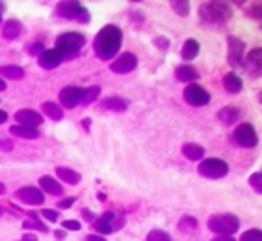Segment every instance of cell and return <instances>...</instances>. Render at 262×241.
I'll return each instance as SVG.
<instances>
[{"label":"cell","mask_w":262,"mask_h":241,"mask_svg":"<svg viewBox=\"0 0 262 241\" xmlns=\"http://www.w3.org/2000/svg\"><path fill=\"white\" fill-rule=\"evenodd\" d=\"M239 225V218L233 214H215L208 219V229L215 234H233Z\"/></svg>","instance_id":"obj_4"},{"label":"cell","mask_w":262,"mask_h":241,"mask_svg":"<svg viewBox=\"0 0 262 241\" xmlns=\"http://www.w3.org/2000/svg\"><path fill=\"white\" fill-rule=\"evenodd\" d=\"M61 62H63L61 54H59L56 49H45V51L40 54V58H38L40 67L41 69H47V70H52V69H56V67H59Z\"/></svg>","instance_id":"obj_15"},{"label":"cell","mask_w":262,"mask_h":241,"mask_svg":"<svg viewBox=\"0 0 262 241\" xmlns=\"http://www.w3.org/2000/svg\"><path fill=\"white\" fill-rule=\"evenodd\" d=\"M84 45V36L79 33H63L56 38V51L61 54V58H72L81 51Z\"/></svg>","instance_id":"obj_3"},{"label":"cell","mask_w":262,"mask_h":241,"mask_svg":"<svg viewBox=\"0 0 262 241\" xmlns=\"http://www.w3.org/2000/svg\"><path fill=\"white\" fill-rule=\"evenodd\" d=\"M172 4V9H174V13H178L180 16H187L190 11V4L187 2V0H176V2H171Z\"/></svg>","instance_id":"obj_30"},{"label":"cell","mask_w":262,"mask_h":241,"mask_svg":"<svg viewBox=\"0 0 262 241\" xmlns=\"http://www.w3.org/2000/svg\"><path fill=\"white\" fill-rule=\"evenodd\" d=\"M20 33H22V24L18 20H8L2 27V36L6 40H15L20 36Z\"/></svg>","instance_id":"obj_17"},{"label":"cell","mask_w":262,"mask_h":241,"mask_svg":"<svg viewBox=\"0 0 262 241\" xmlns=\"http://www.w3.org/2000/svg\"><path fill=\"white\" fill-rule=\"evenodd\" d=\"M178 227H180V230H183V232H190V230L198 227V222L194 216H183Z\"/></svg>","instance_id":"obj_31"},{"label":"cell","mask_w":262,"mask_h":241,"mask_svg":"<svg viewBox=\"0 0 262 241\" xmlns=\"http://www.w3.org/2000/svg\"><path fill=\"white\" fill-rule=\"evenodd\" d=\"M40 187L43 191H47V193H51V194H61L63 193L61 186H59V184L56 182L52 176H41V178H40Z\"/></svg>","instance_id":"obj_27"},{"label":"cell","mask_w":262,"mask_h":241,"mask_svg":"<svg viewBox=\"0 0 262 241\" xmlns=\"http://www.w3.org/2000/svg\"><path fill=\"white\" fill-rule=\"evenodd\" d=\"M102 108L106 110H113V112H124L127 108V101L120 97H106L102 101Z\"/></svg>","instance_id":"obj_25"},{"label":"cell","mask_w":262,"mask_h":241,"mask_svg":"<svg viewBox=\"0 0 262 241\" xmlns=\"http://www.w3.org/2000/svg\"><path fill=\"white\" fill-rule=\"evenodd\" d=\"M20 241H38V237L34 234H24V237Z\"/></svg>","instance_id":"obj_43"},{"label":"cell","mask_w":262,"mask_h":241,"mask_svg":"<svg viewBox=\"0 0 262 241\" xmlns=\"http://www.w3.org/2000/svg\"><path fill=\"white\" fill-rule=\"evenodd\" d=\"M120 44H122V31L117 26H106L95 36L94 51L101 59H112L119 52Z\"/></svg>","instance_id":"obj_1"},{"label":"cell","mask_w":262,"mask_h":241,"mask_svg":"<svg viewBox=\"0 0 262 241\" xmlns=\"http://www.w3.org/2000/svg\"><path fill=\"white\" fill-rule=\"evenodd\" d=\"M239 115H241V112L235 108V106H225V108H221L217 112L219 120H221L223 125H226V126L233 125V123L239 119Z\"/></svg>","instance_id":"obj_16"},{"label":"cell","mask_w":262,"mask_h":241,"mask_svg":"<svg viewBox=\"0 0 262 241\" xmlns=\"http://www.w3.org/2000/svg\"><path fill=\"white\" fill-rule=\"evenodd\" d=\"M0 150L11 151L13 150V143H11V140H0Z\"/></svg>","instance_id":"obj_40"},{"label":"cell","mask_w":262,"mask_h":241,"mask_svg":"<svg viewBox=\"0 0 262 241\" xmlns=\"http://www.w3.org/2000/svg\"><path fill=\"white\" fill-rule=\"evenodd\" d=\"M83 216H84V218H88L86 219V222H95V216L94 214H90V211H83Z\"/></svg>","instance_id":"obj_45"},{"label":"cell","mask_w":262,"mask_h":241,"mask_svg":"<svg viewBox=\"0 0 262 241\" xmlns=\"http://www.w3.org/2000/svg\"><path fill=\"white\" fill-rule=\"evenodd\" d=\"M74 202H76V198H65V200L59 202L58 207H59V209H70V207H72Z\"/></svg>","instance_id":"obj_38"},{"label":"cell","mask_w":262,"mask_h":241,"mask_svg":"<svg viewBox=\"0 0 262 241\" xmlns=\"http://www.w3.org/2000/svg\"><path fill=\"white\" fill-rule=\"evenodd\" d=\"M0 90H6V81L0 77Z\"/></svg>","instance_id":"obj_49"},{"label":"cell","mask_w":262,"mask_h":241,"mask_svg":"<svg viewBox=\"0 0 262 241\" xmlns=\"http://www.w3.org/2000/svg\"><path fill=\"white\" fill-rule=\"evenodd\" d=\"M2 212H4V211H2V209H0V216H2Z\"/></svg>","instance_id":"obj_52"},{"label":"cell","mask_w":262,"mask_h":241,"mask_svg":"<svg viewBox=\"0 0 262 241\" xmlns=\"http://www.w3.org/2000/svg\"><path fill=\"white\" fill-rule=\"evenodd\" d=\"M0 22H2V13H0Z\"/></svg>","instance_id":"obj_51"},{"label":"cell","mask_w":262,"mask_h":241,"mask_svg":"<svg viewBox=\"0 0 262 241\" xmlns=\"http://www.w3.org/2000/svg\"><path fill=\"white\" fill-rule=\"evenodd\" d=\"M9 132L16 137H22V139H38V137H40V133H38L36 128H27V126H20V125L11 126Z\"/></svg>","instance_id":"obj_24"},{"label":"cell","mask_w":262,"mask_h":241,"mask_svg":"<svg viewBox=\"0 0 262 241\" xmlns=\"http://www.w3.org/2000/svg\"><path fill=\"white\" fill-rule=\"evenodd\" d=\"M41 110H43L45 115H49V119H52V120L63 119V108L59 105H56V103H52V101L43 103V105H41Z\"/></svg>","instance_id":"obj_23"},{"label":"cell","mask_w":262,"mask_h":241,"mask_svg":"<svg viewBox=\"0 0 262 241\" xmlns=\"http://www.w3.org/2000/svg\"><path fill=\"white\" fill-rule=\"evenodd\" d=\"M239 241H262V232L258 229H250L241 236Z\"/></svg>","instance_id":"obj_33"},{"label":"cell","mask_w":262,"mask_h":241,"mask_svg":"<svg viewBox=\"0 0 262 241\" xmlns=\"http://www.w3.org/2000/svg\"><path fill=\"white\" fill-rule=\"evenodd\" d=\"M29 51L33 52V54H38V52H40V54H41V52H43L45 49H43V45H41V44H34V45H31Z\"/></svg>","instance_id":"obj_41"},{"label":"cell","mask_w":262,"mask_h":241,"mask_svg":"<svg viewBox=\"0 0 262 241\" xmlns=\"http://www.w3.org/2000/svg\"><path fill=\"white\" fill-rule=\"evenodd\" d=\"M155 45H158V49H162V51H165V49L169 47V40L167 38H157V40H155Z\"/></svg>","instance_id":"obj_39"},{"label":"cell","mask_w":262,"mask_h":241,"mask_svg":"<svg viewBox=\"0 0 262 241\" xmlns=\"http://www.w3.org/2000/svg\"><path fill=\"white\" fill-rule=\"evenodd\" d=\"M176 77H178V81H185V83H192L194 79H198V70L194 69V67L190 65H180L178 69H176Z\"/></svg>","instance_id":"obj_20"},{"label":"cell","mask_w":262,"mask_h":241,"mask_svg":"<svg viewBox=\"0 0 262 241\" xmlns=\"http://www.w3.org/2000/svg\"><path fill=\"white\" fill-rule=\"evenodd\" d=\"M24 69L16 65H6V67H0V76H6L9 79H22L24 77Z\"/></svg>","instance_id":"obj_28"},{"label":"cell","mask_w":262,"mask_h":241,"mask_svg":"<svg viewBox=\"0 0 262 241\" xmlns=\"http://www.w3.org/2000/svg\"><path fill=\"white\" fill-rule=\"evenodd\" d=\"M6 120H8V113H6L4 110H0V125L6 123Z\"/></svg>","instance_id":"obj_47"},{"label":"cell","mask_w":262,"mask_h":241,"mask_svg":"<svg viewBox=\"0 0 262 241\" xmlns=\"http://www.w3.org/2000/svg\"><path fill=\"white\" fill-rule=\"evenodd\" d=\"M122 225H124L122 218H117V214H113V212H104L101 218H97L94 222V227L101 234H110L112 230L119 229Z\"/></svg>","instance_id":"obj_10"},{"label":"cell","mask_w":262,"mask_h":241,"mask_svg":"<svg viewBox=\"0 0 262 241\" xmlns=\"http://www.w3.org/2000/svg\"><path fill=\"white\" fill-rule=\"evenodd\" d=\"M56 175H58L65 184H70V186H76V184L81 182L79 173L72 171V169H69V168H58L56 169Z\"/></svg>","instance_id":"obj_22"},{"label":"cell","mask_w":262,"mask_h":241,"mask_svg":"<svg viewBox=\"0 0 262 241\" xmlns=\"http://www.w3.org/2000/svg\"><path fill=\"white\" fill-rule=\"evenodd\" d=\"M200 16L203 22L221 24L232 16V9L226 2H205L200 8Z\"/></svg>","instance_id":"obj_2"},{"label":"cell","mask_w":262,"mask_h":241,"mask_svg":"<svg viewBox=\"0 0 262 241\" xmlns=\"http://www.w3.org/2000/svg\"><path fill=\"white\" fill-rule=\"evenodd\" d=\"M41 214H43V218H47L49 222H58L59 219V216H58V212L56 211H51V209H43V211H41Z\"/></svg>","instance_id":"obj_36"},{"label":"cell","mask_w":262,"mask_h":241,"mask_svg":"<svg viewBox=\"0 0 262 241\" xmlns=\"http://www.w3.org/2000/svg\"><path fill=\"white\" fill-rule=\"evenodd\" d=\"M244 59V44L239 38H228V63L232 67H239Z\"/></svg>","instance_id":"obj_12"},{"label":"cell","mask_w":262,"mask_h":241,"mask_svg":"<svg viewBox=\"0 0 262 241\" xmlns=\"http://www.w3.org/2000/svg\"><path fill=\"white\" fill-rule=\"evenodd\" d=\"M250 186L255 189V193H262V175L260 173H253L250 176Z\"/></svg>","instance_id":"obj_35"},{"label":"cell","mask_w":262,"mask_h":241,"mask_svg":"<svg viewBox=\"0 0 262 241\" xmlns=\"http://www.w3.org/2000/svg\"><path fill=\"white\" fill-rule=\"evenodd\" d=\"M16 198L24 204H29V205H41L45 202V196L38 187H22V189L16 193Z\"/></svg>","instance_id":"obj_13"},{"label":"cell","mask_w":262,"mask_h":241,"mask_svg":"<svg viewBox=\"0 0 262 241\" xmlns=\"http://www.w3.org/2000/svg\"><path fill=\"white\" fill-rule=\"evenodd\" d=\"M56 236H58V237H59V239H61V237H65V236H67V234H65V232H63V230H56Z\"/></svg>","instance_id":"obj_48"},{"label":"cell","mask_w":262,"mask_h":241,"mask_svg":"<svg viewBox=\"0 0 262 241\" xmlns=\"http://www.w3.org/2000/svg\"><path fill=\"white\" fill-rule=\"evenodd\" d=\"M246 67L250 72H255V74L260 72V67H262V51L260 49L250 51V54L246 56Z\"/></svg>","instance_id":"obj_18"},{"label":"cell","mask_w":262,"mask_h":241,"mask_svg":"<svg viewBox=\"0 0 262 241\" xmlns=\"http://www.w3.org/2000/svg\"><path fill=\"white\" fill-rule=\"evenodd\" d=\"M183 99L192 106H203L210 101V94H208L203 87H200V85L190 83L189 87L183 90Z\"/></svg>","instance_id":"obj_7"},{"label":"cell","mask_w":262,"mask_h":241,"mask_svg":"<svg viewBox=\"0 0 262 241\" xmlns=\"http://www.w3.org/2000/svg\"><path fill=\"white\" fill-rule=\"evenodd\" d=\"M135 67H137V56L131 54V52H124V54H120L115 62H112L110 69H112V72H115V74H127L135 69Z\"/></svg>","instance_id":"obj_11"},{"label":"cell","mask_w":262,"mask_h":241,"mask_svg":"<svg viewBox=\"0 0 262 241\" xmlns=\"http://www.w3.org/2000/svg\"><path fill=\"white\" fill-rule=\"evenodd\" d=\"M212 241H235L233 237H230V236H219V237H215V239H212Z\"/></svg>","instance_id":"obj_46"},{"label":"cell","mask_w":262,"mask_h":241,"mask_svg":"<svg viewBox=\"0 0 262 241\" xmlns=\"http://www.w3.org/2000/svg\"><path fill=\"white\" fill-rule=\"evenodd\" d=\"M250 15H253L255 18H260V6H258V4H255V8L250 11Z\"/></svg>","instance_id":"obj_42"},{"label":"cell","mask_w":262,"mask_h":241,"mask_svg":"<svg viewBox=\"0 0 262 241\" xmlns=\"http://www.w3.org/2000/svg\"><path fill=\"white\" fill-rule=\"evenodd\" d=\"M198 171L205 178H223L228 173V164L225 160H221V158H205L200 164V168H198Z\"/></svg>","instance_id":"obj_5"},{"label":"cell","mask_w":262,"mask_h":241,"mask_svg":"<svg viewBox=\"0 0 262 241\" xmlns=\"http://www.w3.org/2000/svg\"><path fill=\"white\" fill-rule=\"evenodd\" d=\"M99 92H101V88H99V87H90V88H84L83 103H92V101H94V99H97Z\"/></svg>","instance_id":"obj_34"},{"label":"cell","mask_w":262,"mask_h":241,"mask_svg":"<svg viewBox=\"0 0 262 241\" xmlns=\"http://www.w3.org/2000/svg\"><path fill=\"white\" fill-rule=\"evenodd\" d=\"M86 241H106L102 236H97V234H94V236H88Z\"/></svg>","instance_id":"obj_44"},{"label":"cell","mask_w":262,"mask_h":241,"mask_svg":"<svg viewBox=\"0 0 262 241\" xmlns=\"http://www.w3.org/2000/svg\"><path fill=\"white\" fill-rule=\"evenodd\" d=\"M58 13L63 18L69 20H79V22L86 24L90 20L88 11L79 4V2H59L58 4Z\"/></svg>","instance_id":"obj_6"},{"label":"cell","mask_w":262,"mask_h":241,"mask_svg":"<svg viewBox=\"0 0 262 241\" xmlns=\"http://www.w3.org/2000/svg\"><path fill=\"white\" fill-rule=\"evenodd\" d=\"M15 119L20 123V126H27V128H36L43 123L41 115L34 110H18L15 113Z\"/></svg>","instance_id":"obj_14"},{"label":"cell","mask_w":262,"mask_h":241,"mask_svg":"<svg viewBox=\"0 0 262 241\" xmlns=\"http://www.w3.org/2000/svg\"><path fill=\"white\" fill-rule=\"evenodd\" d=\"M146 241H171V236L167 232H164V230H151L147 234Z\"/></svg>","instance_id":"obj_32"},{"label":"cell","mask_w":262,"mask_h":241,"mask_svg":"<svg viewBox=\"0 0 262 241\" xmlns=\"http://www.w3.org/2000/svg\"><path fill=\"white\" fill-rule=\"evenodd\" d=\"M83 95H84V88L67 87L59 92V103H61L65 108H74V106L83 103Z\"/></svg>","instance_id":"obj_9"},{"label":"cell","mask_w":262,"mask_h":241,"mask_svg":"<svg viewBox=\"0 0 262 241\" xmlns=\"http://www.w3.org/2000/svg\"><path fill=\"white\" fill-rule=\"evenodd\" d=\"M235 143L243 148H253L257 144V133L250 123H243L235 128Z\"/></svg>","instance_id":"obj_8"},{"label":"cell","mask_w":262,"mask_h":241,"mask_svg":"<svg viewBox=\"0 0 262 241\" xmlns=\"http://www.w3.org/2000/svg\"><path fill=\"white\" fill-rule=\"evenodd\" d=\"M22 225H24V229H27V230L34 229V230H40V232H47V230H49V227L45 225V223H41L40 219L36 218V214H33V212H31V218L26 219Z\"/></svg>","instance_id":"obj_29"},{"label":"cell","mask_w":262,"mask_h":241,"mask_svg":"<svg viewBox=\"0 0 262 241\" xmlns=\"http://www.w3.org/2000/svg\"><path fill=\"white\" fill-rule=\"evenodd\" d=\"M223 85H225V88L230 92V94H237V92H241V88H243L241 77L233 72H228L225 77H223Z\"/></svg>","instance_id":"obj_21"},{"label":"cell","mask_w":262,"mask_h":241,"mask_svg":"<svg viewBox=\"0 0 262 241\" xmlns=\"http://www.w3.org/2000/svg\"><path fill=\"white\" fill-rule=\"evenodd\" d=\"M63 229H69V230H79L81 229V223L77 219H67L63 222Z\"/></svg>","instance_id":"obj_37"},{"label":"cell","mask_w":262,"mask_h":241,"mask_svg":"<svg viewBox=\"0 0 262 241\" xmlns=\"http://www.w3.org/2000/svg\"><path fill=\"white\" fill-rule=\"evenodd\" d=\"M198 52H200V44H198L196 40H192V38H189V40L183 44L182 58L183 59H194L198 56Z\"/></svg>","instance_id":"obj_26"},{"label":"cell","mask_w":262,"mask_h":241,"mask_svg":"<svg viewBox=\"0 0 262 241\" xmlns=\"http://www.w3.org/2000/svg\"><path fill=\"white\" fill-rule=\"evenodd\" d=\"M182 153L185 155V158H189V160H201L205 155V150L200 146V144L187 143V144H183Z\"/></svg>","instance_id":"obj_19"},{"label":"cell","mask_w":262,"mask_h":241,"mask_svg":"<svg viewBox=\"0 0 262 241\" xmlns=\"http://www.w3.org/2000/svg\"><path fill=\"white\" fill-rule=\"evenodd\" d=\"M4 191H6V187H4V184H0V194H2V193H4Z\"/></svg>","instance_id":"obj_50"}]
</instances>
